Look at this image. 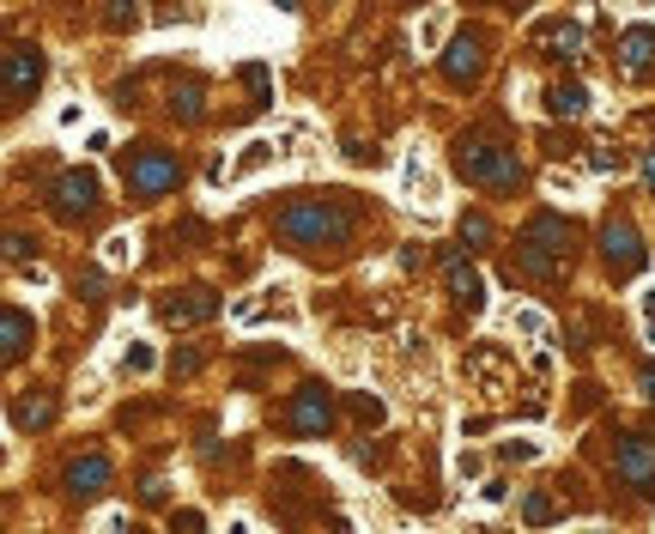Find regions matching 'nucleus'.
Returning a JSON list of instances; mask_svg holds the SVG:
<instances>
[{
    "mask_svg": "<svg viewBox=\"0 0 655 534\" xmlns=\"http://www.w3.org/2000/svg\"><path fill=\"white\" fill-rule=\"evenodd\" d=\"M280 237L298 249H340L352 237V213L346 206H322V201L291 206L286 219H280Z\"/></svg>",
    "mask_w": 655,
    "mask_h": 534,
    "instance_id": "obj_1",
    "label": "nucleus"
},
{
    "mask_svg": "<svg viewBox=\"0 0 655 534\" xmlns=\"http://www.w3.org/2000/svg\"><path fill=\"white\" fill-rule=\"evenodd\" d=\"M455 165L468 170L473 183H486V188H516V152L510 146H498V140H486V134H468V140L455 146Z\"/></svg>",
    "mask_w": 655,
    "mask_h": 534,
    "instance_id": "obj_2",
    "label": "nucleus"
},
{
    "mask_svg": "<svg viewBox=\"0 0 655 534\" xmlns=\"http://www.w3.org/2000/svg\"><path fill=\"white\" fill-rule=\"evenodd\" d=\"M394 195H401L407 206H425V213L443 206V176L425 165V140H407V152H401V176H394Z\"/></svg>",
    "mask_w": 655,
    "mask_h": 534,
    "instance_id": "obj_3",
    "label": "nucleus"
},
{
    "mask_svg": "<svg viewBox=\"0 0 655 534\" xmlns=\"http://www.w3.org/2000/svg\"><path fill=\"white\" fill-rule=\"evenodd\" d=\"M565 225L558 219H534L528 231H522V267L528 273H558V262H565Z\"/></svg>",
    "mask_w": 655,
    "mask_h": 534,
    "instance_id": "obj_4",
    "label": "nucleus"
},
{
    "mask_svg": "<svg viewBox=\"0 0 655 534\" xmlns=\"http://www.w3.org/2000/svg\"><path fill=\"white\" fill-rule=\"evenodd\" d=\"M176 176H183V170H176V158H170V152H134V158H128V188H134L140 201L170 195V188H176Z\"/></svg>",
    "mask_w": 655,
    "mask_h": 534,
    "instance_id": "obj_5",
    "label": "nucleus"
},
{
    "mask_svg": "<svg viewBox=\"0 0 655 534\" xmlns=\"http://www.w3.org/2000/svg\"><path fill=\"white\" fill-rule=\"evenodd\" d=\"M280 158H286V140H280V134H249V140L231 152V176H225V183L237 188V183H249V176L273 170Z\"/></svg>",
    "mask_w": 655,
    "mask_h": 534,
    "instance_id": "obj_6",
    "label": "nucleus"
},
{
    "mask_svg": "<svg viewBox=\"0 0 655 534\" xmlns=\"http://www.w3.org/2000/svg\"><path fill=\"white\" fill-rule=\"evenodd\" d=\"M328 425H334V401H328V389L322 383H304L298 401H291V432L298 437H322Z\"/></svg>",
    "mask_w": 655,
    "mask_h": 534,
    "instance_id": "obj_7",
    "label": "nucleus"
},
{
    "mask_svg": "<svg viewBox=\"0 0 655 534\" xmlns=\"http://www.w3.org/2000/svg\"><path fill=\"white\" fill-rule=\"evenodd\" d=\"M98 206V176L91 170H67L62 183H55V213L62 219H85Z\"/></svg>",
    "mask_w": 655,
    "mask_h": 534,
    "instance_id": "obj_8",
    "label": "nucleus"
},
{
    "mask_svg": "<svg viewBox=\"0 0 655 534\" xmlns=\"http://www.w3.org/2000/svg\"><path fill=\"white\" fill-rule=\"evenodd\" d=\"M619 473H625L643 498H655V450H650V437H625V443H619Z\"/></svg>",
    "mask_w": 655,
    "mask_h": 534,
    "instance_id": "obj_9",
    "label": "nucleus"
},
{
    "mask_svg": "<svg viewBox=\"0 0 655 534\" xmlns=\"http://www.w3.org/2000/svg\"><path fill=\"white\" fill-rule=\"evenodd\" d=\"M601 255H607V267H619V273H631L637 267V231L625 225V219H607V231H601Z\"/></svg>",
    "mask_w": 655,
    "mask_h": 534,
    "instance_id": "obj_10",
    "label": "nucleus"
},
{
    "mask_svg": "<svg viewBox=\"0 0 655 534\" xmlns=\"http://www.w3.org/2000/svg\"><path fill=\"white\" fill-rule=\"evenodd\" d=\"M37 73H43L37 49H24V43H13V49H6V91H13V98H24V91L37 85Z\"/></svg>",
    "mask_w": 655,
    "mask_h": 534,
    "instance_id": "obj_11",
    "label": "nucleus"
},
{
    "mask_svg": "<svg viewBox=\"0 0 655 534\" xmlns=\"http://www.w3.org/2000/svg\"><path fill=\"white\" fill-rule=\"evenodd\" d=\"M650 62H655V31H643V24L625 31V43H619V67L637 80V73H650Z\"/></svg>",
    "mask_w": 655,
    "mask_h": 534,
    "instance_id": "obj_12",
    "label": "nucleus"
},
{
    "mask_svg": "<svg viewBox=\"0 0 655 534\" xmlns=\"http://www.w3.org/2000/svg\"><path fill=\"white\" fill-rule=\"evenodd\" d=\"M546 110L553 116H565V122H576V116H589L594 103H589V85H576V80H558L553 91H546Z\"/></svg>",
    "mask_w": 655,
    "mask_h": 534,
    "instance_id": "obj_13",
    "label": "nucleus"
},
{
    "mask_svg": "<svg viewBox=\"0 0 655 534\" xmlns=\"http://www.w3.org/2000/svg\"><path fill=\"white\" fill-rule=\"evenodd\" d=\"M206 316H213V291H188V298H170V304H164V322H170V329H195Z\"/></svg>",
    "mask_w": 655,
    "mask_h": 534,
    "instance_id": "obj_14",
    "label": "nucleus"
},
{
    "mask_svg": "<svg viewBox=\"0 0 655 534\" xmlns=\"http://www.w3.org/2000/svg\"><path fill=\"white\" fill-rule=\"evenodd\" d=\"M67 486H73V492H103V486H109V462H103V455H80V462H73V468H67Z\"/></svg>",
    "mask_w": 655,
    "mask_h": 534,
    "instance_id": "obj_15",
    "label": "nucleus"
},
{
    "mask_svg": "<svg viewBox=\"0 0 655 534\" xmlns=\"http://www.w3.org/2000/svg\"><path fill=\"white\" fill-rule=\"evenodd\" d=\"M450 291H455V298H461L468 310H479V304H486V280H479V273H473V267L461 262V255H450Z\"/></svg>",
    "mask_w": 655,
    "mask_h": 534,
    "instance_id": "obj_16",
    "label": "nucleus"
},
{
    "mask_svg": "<svg viewBox=\"0 0 655 534\" xmlns=\"http://www.w3.org/2000/svg\"><path fill=\"white\" fill-rule=\"evenodd\" d=\"M443 37H450V6H431L425 19H419V31H413V49H419V55H437Z\"/></svg>",
    "mask_w": 655,
    "mask_h": 534,
    "instance_id": "obj_17",
    "label": "nucleus"
},
{
    "mask_svg": "<svg viewBox=\"0 0 655 534\" xmlns=\"http://www.w3.org/2000/svg\"><path fill=\"white\" fill-rule=\"evenodd\" d=\"M116 370H122V377H152V370H158V347L128 334V347H122V358H116Z\"/></svg>",
    "mask_w": 655,
    "mask_h": 534,
    "instance_id": "obj_18",
    "label": "nucleus"
},
{
    "mask_svg": "<svg viewBox=\"0 0 655 534\" xmlns=\"http://www.w3.org/2000/svg\"><path fill=\"white\" fill-rule=\"evenodd\" d=\"M31 334H37V329H31V316H24V310H6V316H0V352H6V358H19Z\"/></svg>",
    "mask_w": 655,
    "mask_h": 534,
    "instance_id": "obj_19",
    "label": "nucleus"
},
{
    "mask_svg": "<svg viewBox=\"0 0 655 534\" xmlns=\"http://www.w3.org/2000/svg\"><path fill=\"white\" fill-rule=\"evenodd\" d=\"M546 49L553 55H583V19H553L546 24Z\"/></svg>",
    "mask_w": 655,
    "mask_h": 534,
    "instance_id": "obj_20",
    "label": "nucleus"
},
{
    "mask_svg": "<svg viewBox=\"0 0 655 534\" xmlns=\"http://www.w3.org/2000/svg\"><path fill=\"white\" fill-rule=\"evenodd\" d=\"M103 262L109 267H134L140 262V231H109V237H103Z\"/></svg>",
    "mask_w": 655,
    "mask_h": 534,
    "instance_id": "obj_21",
    "label": "nucleus"
},
{
    "mask_svg": "<svg viewBox=\"0 0 655 534\" xmlns=\"http://www.w3.org/2000/svg\"><path fill=\"white\" fill-rule=\"evenodd\" d=\"M450 473H455V480H461V486H479V480H486V455H479V450H468V443H461V450L450 455Z\"/></svg>",
    "mask_w": 655,
    "mask_h": 534,
    "instance_id": "obj_22",
    "label": "nucleus"
},
{
    "mask_svg": "<svg viewBox=\"0 0 655 534\" xmlns=\"http://www.w3.org/2000/svg\"><path fill=\"white\" fill-rule=\"evenodd\" d=\"M510 334L540 340V334H546V310H540V304H516V310H510Z\"/></svg>",
    "mask_w": 655,
    "mask_h": 534,
    "instance_id": "obj_23",
    "label": "nucleus"
},
{
    "mask_svg": "<svg viewBox=\"0 0 655 534\" xmlns=\"http://www.w3.org/2000/svg\"><path fill=\"white\" fill-rule=\"evenodd\" d=\"M546 195L553 201H589V188H583L576 170H546Z\"/></svg>",
    "mask_w": 655,
    "mask_h": 534,
    "instance_id": "obj_24",
    "label": "nucleus"
},
{
    "mask_svg": "<svg viewBox=\"0 0 655 534\" xmlns=\"http://www.w3.org/2000/svg\"><path fill=\"white\" fill-rule=\"evenodd\" d=\"M546 455V437H504L498 443V462H540Z\"/></svg>",
    "mask_w": 655,
    "mask_h": 534,
    "instance_id": "obj_25",
    "label": "nucleus"
},
{
    "mask_svg": "<svg viewBox=\"0 0 655 534\" xmlns=\"http://www.w3.org/2000/svg\"><path fill=\"white\" fill-rule=\"evenodd\" d=\"M49 395H24L19 407H13V432H19V425H49Z\"/></svg>",
    "mask_w": 655,
    "mask_h": 534,
    "instance_id": "obj_26",
    "label": "nucleus"
},
{
    "mask_svg": "<svg viewBox=\"0 0 655 534\" xmlns=\"http://www.w3.org/2000/svg\"><path fill=\"white\" fill-rule=\"evenodd\" d=\"M473 73H479V43H455V55H450V80L461 85V80H473Z\"/></svg>",
    "mask_w": 655,
    "mask_h": 534,
    "instance_id": "obj_27",
    "label": "nucleus"
},
{
    "mask_svg": "<svg viewBox=\"0 0 655 534\" xmlns=\"http://www.w3.org/2000/svg\"><path fill=\"white\" fill-rule=\"evenodd\" d=\"M352 419H358V425H370V432H376V425H383V419H389V407H383V401H376V395H365V389H352Z\"/></svg>",
    "mask_w": 655,
    "mask_h": 534,
    "instance_id": "obj_28",
    "label": "nucleus"
},
{
    "mask_svg": "<svg viewBox=\"0 0 655 534\" xmlns=\"http://www.w3.org/2000/svg\"><path fill=\"white\" fill-rule=\"evenodd\" d=\"M91 122V110H85V98H67L62 110H55V128H62V134H73V128H85Z\"/></svg>",
    "mask_w": 655,
    "mask_h": 534,
    "instance_id": "obj_29",
    "label": "nucleus"
},
{
    "mask_svg": "<svg viewBox=\"0 0 655 534\" xmlns=\"http://www.w3.org/2000/svg\"><path fill=\"white\" fill-rule=\"evenodd\" d=\"M461 237H468L473 249H486L491 243V219H486V213H468V219H461Z\"/></svg>",
    "mask_w": 655,
    "mask_h": 534,
    "instance_id": "obj_30",
    "label": "nucleus"
},
{
    "mask_svg": "<svg viewBox=\"0 0 655 534\" xmlns=\"http://www.w3.org/2000/svg\"><path fill=\"white\" fill-rule=\"evenodd\" d=\"M522 522H534V529H540V522H553V498H546V492H534L528 504H522Z\"/></svg>",
    "mask_w": 655,
    "mask_h": 534,
    "instance_id": "obj_31",
    "label": "nucleus"
},
{
    "mask_svg": "<svg viewBox=\"0 0 655 534\" xmlns=\"http://www.w3.org/2000/svg\"><path fill=\"white\" fill-rule=\"evenodd\" d=\"M109 24L122 31V24H140V0H109Z\"/></svg>",
    "mask_w": 655,
    "mask_h": 534,
    "instance_id": "obj_32",
    "label": "nucleus"
},
{
    "mask_svg": "<svg viewBox=\"0 0 655 534\" xmlns=\"http://www.w3.org/2000/svg\"><path fill=\"white\" fill-rule=\"evenodd\" d=\"M504 498H510V480H479V504H486V510H498Z\"/></svg>",
    "mask_w": 655,
    "mask_h": 534,
    "instance_id": "obj_33",
    "label": "nucleus"
},
{
    "mask_svg": "<svg viewBox=\"0 0 655 534\" xmlns=\"http://www.w3.org/2000/svg\"><path fill=\"white\" fill-rule=\"evenodd\" d=\"M637 310H643V340L655 347V286H650V291H637Z\"/></svg>",
    "mask_w": 655,
    "mask_h": 534,
    "instance_id": "obj_34",
    "label": "nucleus"
},
{
    "mask_svg": "<svg viewBox=\"0 0 655 534\" xmlns=\"http://www.w3.org/2000/svg\"><path fill=\"white\" fill-rule=\"evenodd\" d=\"M625 165V158H619V152H607V146H594L589 152V170H601V176H607V170H619Z\"/></svg>",
    "mask_w": 655,
    "mask_h": 534,
    "instance_id": "obj_35",
    "label": "nucleus"
},
{
    "mask_svg": "<svg viewBox=\"0 0 655 534\" xmlns=\"http://www.w3.org/2000/svg\"><path fill=\"white\" fill-rule=\"evenodd\" d=\"M109 146H116V140H109V128H85V152H91V158L109 152Z\"/></svg>",
    "mask_w": 655,
    "mask_h": 534,
    "instance_id": "obj_36",
    "label": "nucleus"
},
{
    "mask_svg": "<svg viewBox=\"0 0 655 534\" xmlns=\"http://www.w3.org/2000/svg\"><path fill=\"white\" fill-rule=\"evenodd\" d=\"M91 529H128V510H116V504H109V510L91 516Z\"/></svg>",
    "mask_w": 655,
    "mask_h": 534,
    "instance_id": "obj_37",
    "label": "nucleus"
},
{
    "mask_svg": "<svg viewBox=\"0 0 655 534\" xmlns=\"http://www.w3.org/2000/svg\"><path fill=\"white\" fill-rule=\"evenodd\" d=\"M19 280H24V286H49V280H55V273H49V267H37V262H31V267H19Z\"/></svg>",
    "mask_w": 655,
    "mask_h": 534,
    "instance_id": "obj_38",
    "label": "nucleus"
},
{
    "mask_svg": "<svg viewBox=\"0 0 655 534\" xmlns=\"http://www.w3.org/2000/svg\"><path fill=\"white\" fill-rule=\"evenodd\" d=\"M637 389H643V395L655 401V365H643V377H637Z\"/></svg>",
    "mask_w": 655,
    "mask_h": 534,
    "instance_id": "obj_39",
    "label": "nucleus"
},
{
    "mask_svg": "<svg viewBox=\"0 0 655 534\" xmlns=\"http://www.w3.org/2000/svg\"><path fill=\"white\" fill-rule=\"evenodd\" d=\"M643 188H655V146L643 152Z\"/></svg>",
    "mask_w": 655,
    "mask_h": 534,
    "instance_id": "obj_40",
    "label": "nucleus"
},
{
    "mask_svg": "<svg viewBox=\"0 0 655 534\" xmlns=\"http://www.w3.org/2000/svg\"><path fill=\"white\" fill-rule=\"evenodd\" d=\"M619 6H643V13H655V0H619Z\"/></svg>",
    "mask_w": 655,
    "mask_h": 534,
    "instance_id": "obj_41",
    "label": "nucleus"
}]
</instances>
